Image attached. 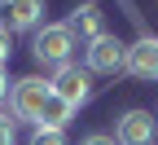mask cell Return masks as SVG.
Segmentation results:
<instances>
[{
  "mask_svg": "<svg viewBox=\"0 0 158 145\" xmlns=\"http://www.w3.org/2000/svg\"><path fill=\"white\" fill-rule=\"evenodd\" d=\"M75 49H79V40L70 35V27H66V22L40 27V31H35V40H31V53H35L40 66H66Z\"/></svg>",
  "mask_w": 158,
  "mask_h": 145,
  "instance_id": "6da1fadb",
  "label": "cell"
},
{
  "mask_svg": "<svg viewBox=\"0 0 158 145\" xmlns=\"http://www.w3.org/2000/svg\"><path fill=\"white\" fill-rule=\"evenodd\" d=\"M123 62H127V44H118V35H110V31H101L97 40L84 44V70L88 75H114V70H123Z\"/></svg>",
  "mask_w": 158,
  "mask_h": 145,
  "instance_id": "7a4b0ae2",
  "label": "cell"
},
{
  "mask_svg": "<svg viewBox=\"0 0 158 145\" xmlns=\"http://www.w3.org/2000/svg\"><path fill=\"white\" fill-rule=\"evenodd\" d=\"M48 79H40V75H22L18 84L9 88V110H13V119H40V110H44V101H48Z\"/></svg>",
  "mask_w": 158,
  "mask_h": 145,
  "instance_id": "3957f363",
  "label": "cell"
},
{
  "mask_svg": "<svg viewBox=\"0 0 158 145\" xmlns=\"http://www.w3.org/2000/svg\"><path fill=\"white\" fill-rule=\"evenodd\" d=\"M48 88H53V97H62L66 106L79 110V106L92 97V75H88L84 66H75V62H66V66H57V70H53Z\"/></svg>",
  "mask_w": 158,
  "mask_h": 145,
  "instance_id": "277c9868",
  "label": "cell"
},
{
  "mask_svg": "<svg viewBox=\"0 0 158 145\" xmlns=\"http://www.w3.org/2000/svg\"><path fill=\"white\" fill-rule=\"evenodd\" d=\"M44 18V0H0V31H35Z\"/></svg>",
  "mask_w": 158,
  "mask_h": 145,
  "instance_id": "5b68a950",
  "label": "cell"
},
{
  "mask_svg": "<svg viewBox=\"0 0 158 145\" xmlns=\"http://www.w3.org/2000/svg\"><path fill=\"white\" fill-rule=\"evenodd\" d=\"M154 132H158V123L149 110H127L114 128V141L118 145H154Z\"/></svg>",
  "mask_w": 158,
  "mask_h": 145,
  "instance_id": "8992f818",
  "label": "cell"
},
{
  "mask_svg": "<svg viewBox=\"0 0 158 145\" xmlns=\"http://www.w3.org/2000/svg\"><path fill=\"white\" fill-rule=\"evenodd\" d=\"M123 70L136 75V79H158V40H154V35H141L136 44H127Z\"/></svg>",
  "mask_w": 158,
  "mask_h": 145,
  "instance_id": "52a82bcc",
  "label": "cell"
},
{
  "mask_svg": "<svg viewBox=\"0 0 158 145\" xmlns=\"http://www.w3.org/2000/svg\"><path fill=\"white\" fill-rule=\"evenodd\" d=\"M66 27H70V35L79 40V44H88V40L101 35V9H97V5H79Z\"/></svg>",
  "mask_w": 158,
  "mask_h": 145,
  "instance_id": "ba28073f",
  "label": "cell"
},
{
  "mask_svg": "<svg viewBox=\"0 0 158 145\" xmlns=\"http://www.w3.org/2000/svg\"><path fill=\"white\" fill-rule=\"evenodd\" d=\"M75 119V106H66L62 97H53L48 92V101H44V110H40V119H35V128H57V132H66V123Z\"/></svg>",
  "mask_w": 158,
  "mask_h": 145,
  "instance_id": "9c48e42d",
  "label": "cell"
},
{
  "mask_svg": "<svg viewBox=\"0 0 158 145\" xmlns=\"http://www.w3.org/2000/svg\"><path fill=\"white\" fill-rule=\"evenodd\" d=\"M31 145H66V132H57V128H35V132H31Z\"/></svg>",
  "mask_w": 158,
  "mask_h": 145,
  "instance_id": "30bf717a",
  "label": "cell"
},
{
  "mask_svg": "<svg viewBox=\"0 0 158 145\" xmlns=\"http://www.w3.org/2000/svg\"><path fill=\"white\" fill-rule=\"evenodd\" d=\"M0 145H13V119L0 114Z\"/></svg>",
  "mask_w": 158,
  "mask_h": 145,
  "instance_id": "8fae6325",
  "label": "cell"
},
{
  "mask_svg": "<svg viewBox=\"0 0 158 145\" xmlns=\"http://www.w3.org/2000/svg\"><path fill=\"white\" fill-rule=\"evenodd\" d=\"M79 145H118V141H114V136H106V132H92V136H84Z\"/></svg>",
  "mask_w": 158,
  "mask_h": 145,
  "instance_id": "7c38bea8",
  "label": "cell"
},
{
  "mask_svg": "<svg viewBox=\"0 0 158 145\" xmlns=\"http://www.w3.org/2000/svg\"><path fill=\"white\" fill-rule=\"evenodd\" d=\"M9 53H13V44H9V31H0V66L9 62Z\"/></svg>",
  "mask_w": 158,
  "mask_h": 145,
  "instance_id": "4fadbf2b",
  "label": "cell"
},
{
  "mask_svg": "<svg viewBox=\"0 0 158 145\" xmlns=\"http://www.w3.org/2000/svg\"><path fill=\"white\" fill-rule=\"evenodd\" d=\"M9 97V75H5V66H0V101Z\"/></svg>",
  "mask_w": 158,
  "mask_h": 145,
  "instance_id": "5bb4252c",
  "label": "cell"
}]
</instances>
